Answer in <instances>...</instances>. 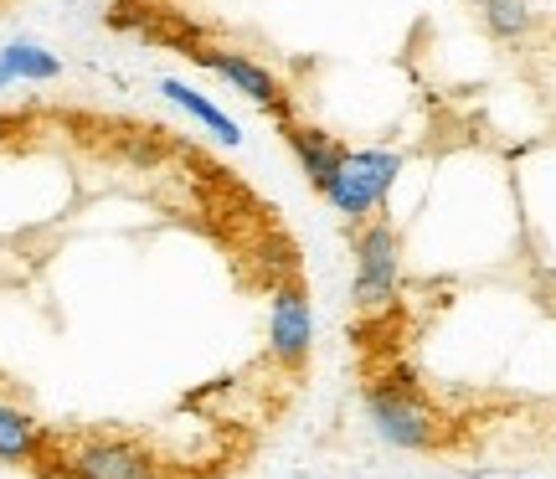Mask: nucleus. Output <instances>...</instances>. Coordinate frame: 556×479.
<instances>
[{
    "mask_svg": "<svg viewBox=\"0 0 556 479\" xmlns=\"http://www.w3.org/2000/svg\"><path fill=\"white\" fill-rule=\"evenodd\" d=\"M191 58L206 67V73H217L232 93H242V99H253L258 109H268V114H283V88H278V78L263 67V62H253L248 52H227V47H201V52H191Z\"/></svg>",
    "mask_w": 556,
    "mask_h": 479,
    "instance_id": "nucleus-6",
    "label": "nucleus"
},
{
    "mask_svg": "<svg viewBox=\"0 0 556 479\" xmlns=\"http://www.w3.org/2000/svg\"><path fill=\"white\" fill-rule=\"evenodd\" d=\"M309 345H315V310H309L304 283L299 279L278 283L274 310H268V351H274L278 366L299 371L309 361Z\"/></svg>",
    "mask_w": 556,
    "mask_h": 479,
    "instance_id": "nucleus-5",
    "label": "nucleus"
},
{
    "mask_svg": "<svg viewBox=\"0 0 556 479\" xmlns=\"http://www.w3.org/2000/svg\"><path fill=\"white\" fill-rule=\"evenodd\" d=\"M21 129H26V119H21V114H0V144H11Z\"/></svg>",
    "mask_w": 556,
    "mask_h": 479,
    "instance_id": "nucleus-12",
    "label": "nucleus"
},
{
    "mask_svg": "<svg viewBox=\"0 0 556 479\" xmlns=\"http://www.w3.org/2000/svg\"><path fill=\"white\" fill-rule=\"evenodd\" d=\"M0 67L16 83H52L62 73V62L52 58L47 47H37V41H11V47L0 52Z\"/></svg>",
    "mask_w": 556,
    "mask_h": 479,
    "instance_id": "nucleus-10",
    "label": "nucleus"
},
{
    "mask_svg": "<svg viewBox=\"0 0 556 479\" xmlns=\"http://www.w3.org/2000/svg\"><path fill=\"white\" fill-rule=\"evenodd\" d=\"M475 5H479V16H484V26H490L500 41H516L536 26V16H531L526 0H475Z\"/></svg>",
    "mask_w": 556,
    "mask_h": 479,
    "instance_id": "nucleus-11",
    "label": "nucleus"
},
{
    "mask_svg": "<svg viewBox=\"0 0 556 479\" xmlns=\"http://www.w3.org/2000/svg\"><path fill=\"white\" fill-rule=\"evenodd\" d=\"M397 274H402V248L397 227L387 217H366L356 232V310L361 315H381L397 300Z\"/></svg>",
    "mask_w": 556,
    "mask_h": 479,
    "instance_id": "nucleus-3",
    "label": "nucleus"
},
{
    "mask_svg": "<svg viewBox=\"0 0 556 479\" xmlns=\"http://www.w3.org/2000/svg\"><path fill=\"white\" fill-rule=\"evenodd\" d=\"M283 140H289V150H294L299 171L309 176V186H315V191H325V186H330V176H336L340 155H345V144H340L336 135L315 129V124H294V119H283Z\"/></svg>",
    "mask_w": 556,
    "mask_h": 479,
    "instance_id": "nucleus-8",
    "label": "nucleus"
},
{
    "mask_svg": "<svg viewBox=\"0 0 556 479\" xmlns=\"http://www.w3.org/2000/svg\"><path fill=\"white\" fill-rule=\"evenodd\" d=\"M366 413H371V428L392 449H433L438 443V413L407 381H377L366 392Z\"/></svg>",
    "mask_w": 556,
    "mask_h": 479,
    "instance_id": "nucleus-4",
    "label": "nucleus"
},
{
    "mask_svg": "<svg viewBox=\"0 0 556 479\" xmlns=\"http://www.w3.org/2000/svg\"><path fill=\"white\" fill-rule=\"evenodd\" d=\"M52 443L58 439L41 428L31 407L0 398V464H16V469H47Z\"/></svg>",
    "mask_w": 556,
    "mask_h": 479,
    "instance_id": "nucleus-7",
    "label": "nucleus"
},
{
    "mask_svg": "<svg viewBox=\"0 0 556 479\" xmlns=\"http://www.w3.org/2000/svg\"><path fill=\"white\" fill-rule=\"evenodd\" d=\"M47 464H58L62 479H170L150 449L129 439H103V433L62 443Z\"/></svg>",
    "mask_w": 556,
    "mask_h": 479,
    "instance_id": "nucleus-2",
    "label": "nucleus"
},
{
    "mask_svg": "<svg viewBox=\"0 0 556 479\" xmlns=\"http://www.w3.org/2000/svg\"><path fill=\"white\" fill-rule=\"evenodd\" d=\"M402 176V155L397 150H345L336 165L330 186L319 197L336 206L340 217L351 222H366L381 212V201L392 191V180Z\"/></svg>",
    "mask_w": 556,
    "mask_h": 479,
    "instance_id": "nucleus-1",
    "label": "nucleus"
},
{
    "mask_svg": "<svg viewBox=\"0 0 556 479\" xmlns=\"http://www.w3.org/2000/svg\"><path fill=\"white\" fill-rule=\"evenodd\" d=\"M160 93H165V99L176 103V109H186V114H191V119L201 124V129H212V135H217L222 144H238L242 140V129L232 119H227V114H222L217 103L206 99V93H197V88H191V83H180V78H160Z\"/></svg>",
    "mask_w": 556,
    "mask_h": 479,
    "instance_id": "nucleus-9",
    "label": "nucleus"
},
{
    "mask_svg": "<svg viewBox=\"0 0 556 479\" xmlns=\"http://www.w3.org/2000/svg\"><path fill=\"white\" fill-rule=\"evenodd\" d=\"M11 83H16V78H11V73H5V67H0V88H11Z\"/></svg>",
    "mask_w": 556,
    "mask_h": 479,
    "instance_id": "nucleus-13",
    "label": "nucleus"
}]
</instances>
